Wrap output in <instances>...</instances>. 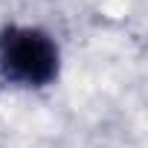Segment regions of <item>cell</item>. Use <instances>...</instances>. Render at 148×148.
<instances>
[{
    "instance_id": "1",
    "label": "cell",
    "mask_w": 148,
    "mask_h": 148,
    "mask_svg": "<svg viewBox=\"0 0 148 148\" xmlns=\"http://www.w3.org/2000/svg\"><path fill=\"white\" fill-rule=\"evenodd\" d=\"M61 73V49L58 41L29 23H6L0 26V79L26 87L41 90L49 87Z\"/></svg>"
}]
</instances>
